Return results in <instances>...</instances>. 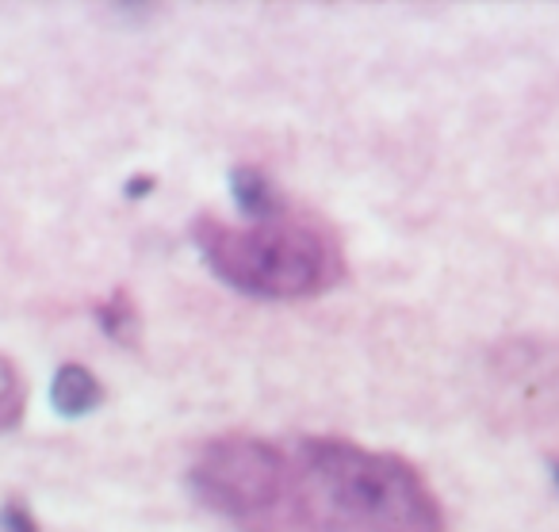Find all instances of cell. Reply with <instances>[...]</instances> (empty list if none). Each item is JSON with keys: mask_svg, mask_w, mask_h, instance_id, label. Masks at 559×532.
Segmentation results:
<instances>
[{"mask_svg": "<svg viewBox=\"0 0 559 532\" xmlns=\"http://www.w3.org/2000/svg\"><path fill=\"white\" fill-rule=\"evenodd\" d=\"M230 188H234V203L241 208V215L269 218V215H276V211H284V200H280V192L272 188V180L264 177L261 169H253V165H238V169L230 173Z\"/></svg>", "mask_w": 559, "mask_h": 532, "instance_id": "obj_4", "label": "cell"}, {"mask_svg": "<svg viewBox=\"0 0 559 532\" xmlns=\"http://www.w3.org/2000/svg\"><path fill=\"white\" fill-rule=\"evenodd\" d=\"M551 478L559 483V460H551Z\"/></svg>", "mask_w": 559, "mask_h": 532, "instance_id": "obj_9", "label": "cell"}, {"mask_svg": "<svg viewBox=\"0 0 559 532\" xmlns=\"http://www.w3.org/2000/svg\"><path fill=\"white\" fill-rule=\"evenodd\" d=\"M195 246L223 284L257 299H307L345 276V249L334 226L292 208L249 218V226L200 218Z\"/></svg>", "mask_w": 559, "mask_h": 532, "instance_id": "obj_2", "label": "cell"}, {"mask_svg": "<svg viewBox=\"0 0 559 532\" xmlns=\"http://www.w3.org/2000/svg\"><path fill=\"white\" fill-rule=\"evenodd\" d=\"M24 414V376L9 356H0V433L12 429Z\"/></svg>", "mask_w": 559, "mask_h": 532, "instance_id": "obj_6", "label": "cell"}, {"mask_svg": "<svg viewBox=\"0 0 559 532\" xmlns=\"http://www.w3.org/2000/svg\"><path fill=\"white\" fill-rule=\"evenodd\" d=\"M0 521H4V532H39V521H35V517L27 513V506H20V501H9L4 513H0Z\"/></svg>", "mask_w": 559, "mask_h": 532, "instance_id": "obj_7", "label": "cell"}, {"mask_svg": "<svg viewBox=\"0 0 559 532\" xmlns=\"http://www.w3.org/2000/svg\"><path fill=\"white\" fill-rule=\"evenodd\" d=\"M154 185H157L154 177H131L127 180V196H131V200H142L146 192H154Z\"/></svg>", "mask_w": 559, "mask_h": 532, "instance_id": "obj_8", "label": "cell"}, {"mask_svg": "<svg viewBox=\"0 0 559 532\" xmlns=\"http://www.w3.org/2000/svg\"><path fill=\"white\" fill-rule=\"evenodd\" d=\"M96 318H100L104 333H108L111 341H119V345H134V338H139V315H134V303L123 287H119V292L111 295L100 310H96Z\"/></svg>", "mask_w": 559, "mask_h": 532, "instance_id": "obj_5", "label": "cell"}, {"mask_svg": "<svg viewBox=\"0 0 559 532\" xmlns=\"http://www.w3.org/2000/svg\"><path fill=\"white\" fill-rule=\"evenodd\" d=\"M50 402H55L58 414L81 417V414H88V410L100 406L104 387L85 364H66V368H58L55 383H50Z\"/></svg>", "mask_w": 559, "mask_h": 532, "instance_id": "obj_3", "label": "cell"}, {"mask_svg": "<svg viewBox=\"0 0 559 532\" xmlns=\"http://www.w3.org/2000/svg\"><path fill=\"white\" fill-rule=\"evenodd\" d=\"M188 486L241 532H444L441 501L411 460L337 437H218Z\"/></svg>", "mask_w": 559, "mask_h": 532, "instance_id": "obj_1", "label": "cell"}]
</instances>
